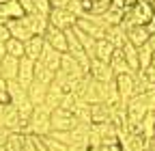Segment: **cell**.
<instances>
[{"instance_id":"1","label":"cell","mask_w":155,"mask_h":151,"mask_svg":"<svg viewBox=\"0 0 155 151\" xmlns=\"http://www.w3.org/2000/svg\"><path fill=\"white\" fill-rule=\"evenodd\" d=\"M50 117H52V110H50L45 104L35 106L32 115H30V119H28V125H26V129H24V134L39 136V138L48 136L50 132H52V127H50Z\"/></svg>"},{"instance_id":"2","label":"cell","mask_w":155,"mask_h":151,"mask_svg":"<svg viewBox=\"0 0 155 151\" xmlns=\"http://www.w3.org/2000/svg\"><path fill=\"white\" fill-rule=\"evenodd\" d=\"M75 26L80 28L82 32H86L88 37H93L95 41L99 39H106V30H108V24L101 15H93V13H86L84 17L75 22Z\"/></svg>"},{"instance_id":"3","label":"cell","mask_w":155,"mask_h":151,"mask_svg":"<svg viewBox=\"0 0 155 151\" xmlns=\"http://www.w3.org/2000/svg\"><path fill=\"white\" fill-rule=\"evenodd\" d=\"M0 125L9 132H22L26 129V123L19 119V112L13 104H0Z\"/></svg>"},{"instance_id":"4","label":"cell","mask_w":155,"mask_h":151,"mask_svg":"<svg viewBox=\"0 0 155 151\" xmlns=\"http://www.w3.org/2000/svg\"><path fill=\"white\" fill-rule=\"evenodd\" d=\"M78 119L73 117V112L63 110V108H54L52 117H50V127L52 132H71L73 127H78Z\"/></svg>"},{"instance_id":"5","label":"cell","mask_w":155,"mask_h":151,"mask_svg":"<svg viewBox=\"0 0 155 151\" xmlns=\"http://www.w3.org/2000/svg\"><path fill=\"white\" fill-rule=\"evenodd\" d=\"M61 71L67 76L69 80H73V82H80L84 76H86V71L80 67V63H78L71 54H67V52L61 56Z\"/></svg>"},{"instance_id":"6","label":"cell","mask_w":155,"mask_h":151,"mask_svg":"<svg viewBox=\"0 0 155 151\" xmlns=\"http://www.w3.org/2000/svg\"><path fill=\"white\" fill-rule=\"evenodd\" d=\"M116 91H119V97L123 104H127L134 95H136V82H134V73H121L114 78Z\"/></svg>"},{"instance_id":"7","label":"cell","mask_w":155,"mask_h":151,"mask_svg":"<svg viewBox=\"0 0 155 151\" xmlns=\"http://www.w3.org/2000/svg\"><path fill=\"white\" fill-rule=\"evenodd\" d=\"M48 22L56 28H61V30H67V28H73L75 22H78V17H73L67 9H52L50 15H48Z\"/></svg>"},{"instance_id":"8","label":"cell","mask_w":155,"mask_h":151,"mask_svg":"<svg viewBox=\"0 0 155 151\" xmlns=\"http://www.w3.org/2000/svg\"><path fill=\"white\" fill-rule=\"evenodd\" d=\"M43 39H45V43L52 45L56 52H61V54L67 52V37H65V30H61V28H56V26L50 24L48 30H45V35H43Z\"/></svg>"},{"instance_id":"9","label":"cell","mask_w":155,"mask_h":151,"mask_svg":"<svg viewBox=\"0 0 155 151\" xmlns=\"http://www.w3.org/2000/svg\"><path fill=\"white\" fill-rule=\"evenodd\" d=\"M88 76H91L93 80H97V82H112V80L116 78L114 71L110 69V65H108V63H101V61H97V59L91 61Z\"/></svg>"},{"instance_id":"10","label":"cell","mask_w":155,"mask_h":151,"mask_svg":"<svg viewBox=\"0 0 155 151\" xmlns=\"http://www.w3.org/2000/svg\"><path fill=\"white\" fill-rule=\"evenodd\" d=\"M22 20H24V24L28 26V30H30L35 37H43V35H45V30H48V26H50L48 17L37 15V13H26Z\"/></svg>"},{"instance_id":"11","label":"cell","mask_w":155,"mask_h":151,"mask_svg":"<svg viewBox=\"0 0 155 151\" xmlns=\"http://www.w3.org/2000/svg\"><path fill=\"white\" fill-rule=\"evenodd\" d=\"M35 80V61L26 59V56H22L19 59V71H17V82L19 86L28 89V84Z\"/></svg>"},{"instance_id":"12","label":"cell","mask_w":155,"mask_h":151,"mask_svg":"<svg viewBox=\"0 0 155 151\" xmlns=\"http://www.w3.org/2000/svg\"><path fill=\"white\" fill-rule=\"evenodd\" d=\"M61 56H63L61 52H56L52 45H48V43H45V45H43L41 56H39V63H43L50 71H54V73H56L58 69H61Z\"/></svg>"},{"instance_id":"13","label":"cell","mask_w":155,"mask_h":151,"mask_svg":"<svg viewBox=\"0 0 155 151\" xmlns=\"http://www.w3.org/2000/svg\"><path fill=\"white\" fill-rule=\"evenodd\" d=\"M17 71H19V59H13V56H2L0 59V76L11 82V80H17Z\"/></svg>"},{"instance_id":"14","label":"cell","mask_w":155,"mask_h":151,"mask_svg":"<svg viewBox=\"0 0 155 151\" xmlns=\"http://www.w3.org/2000/svg\"><path fill=\"white\" fill-rule=\"evenodd\" d=\"M7 28H9V35L13 37V39L22 41V43H26L30 37H35V35L28 30V26L24 24V20H9V22H7Z\"/></svg>"},{"instance_id":"15","label":"cell","mask_w":155,"mask_h":151,"mask_svg":"<svg viewBox=\"0 0 155 151\" xmlns=\"http://www.w3.org/2000/svg\"><path fill=\"white\" fill-rule=\"evenodd\" d=\"M26 95H28V99H30L32 106H41V104H45L48 86L41 84V82H37V80H32V82L28 84V89H26Z\"/></svg>"},{"instance_id":"16","label":"cell","mask_w":155,"mask_h":151,"mask_svg":"<svg viewBox=\"0 0 155 151\" xmlns=\"http://www.w3.org/2000/svg\"><path fill=\"white\" fill-rule=\"evenodd\" d=\"M91 121L93 123H112V106L99 102L91 106Z\"/></svg>"},{"instance_id":"17","label":"cell","mask_w":155,"mask_h":151,"mask_svg":"<svg viewBox=\"0 0 155 151\" xmlns=\"http://www.w3.org/2000/svg\"><path fill=\"white\" fill-rule=\"evenodd\" d=\"M43 45H45L43 37H30V39L24 43V56L37 63L39 56H41V52H43Z\"/></svg>"},{"instance_id":"18","label":"cell","mask_w":155,"mask_h":151,"mask_svg":"<svg viewBox=\"0 0 155 151\" xmlns=\"http://www.w3.org/2000/svg\"><path fill=\"white\" fill-rule=\"evenodd\" d=\"M149 39H151V35L147 32L144 26H129V28H127V41H129L131 45L140 48V45L149 43Z\"/></svg>"},{"instance_id":"19","label":"cell","mask_w":155,"mask_h":151,"mask_svg":"<svg viewBox=\"0 0 155 151\" xmlns=\"http://www.w3.org/2000/svg\"><path fill=\"white\" fill-rule=\"evenodd\" d=\"M106 39L114 45V48H123L127 43V30L119 24V26H108L106 30Z\"/></svg>"},{"instance_id":"20","label":"cell","mask_w":155,"mask_h":151,"mask_svg":"<svg viewBox=\"0 0 155 151\" xmlns=\"http://www.w3.org/2000/svg\"><path fill=\"white\" fill-rule=\"evenodd\" d=\"M110 69L114 71V76H121V73H131L129 65L125 63V56H123V50L121 48H116L114 54H112V59H110Z\"/></svg>"},{"instance_id":"21","label":"cell","mask_w":155,"mask_h":151,"mask_svg":"<svg viewBox=\"0 0 155 151\" xmlns=\"http://www.w3.org/2000/svg\"><path fill=\"white\" fill-rule=\"evenodd\" d=\"M73 35H75V39L80 41V45H82V50L88 54V59L93 61L95 59V45H97V41L93 39V37H88L86 32H82L78 26H73Z\"/></svg>"},{"instance_id":"22","label":"cell","mask_w":155,"mask_h":151,"mask_svg":"<svg viewBox=\"0 0 155 151\" xmlns=\"http://www.w3.org/2000/svg\"><path fill=\"white\" fill-rule=\"evenodd\" d=\"M114 50H116V48H114L108 39H99V41H97V45H95V59L101 61V63H110Z\"/></svg>"},{"instance_id":"23","label":"cell","mask_w":155,"mask_h":151,"mask_svg":"<svg viewBox=\"0 0 155 151\" xmlns=\"http://www.w3.org/2000/svg\"><path fill=\"white\" fill-rule=\"evenodd\" d=\"M63 95H65V91L58 86L56 82H52L50 86H48V95H45V106L50 108V110H54V108H58L61 106V99H63Z\"/></svg>"},{"instance_id":"24","label":"cell","mask_w":155,"mask_h":151,"mask_svg":"<svg viewBox=\"0 0 155 151\" xmlns=\"http://www.w3.org/2000/svg\"><path fill=\"white\" fill-rule=\"evenodd\" d=\"M123 50V56H125V63L129 65V69H131V73H136V71H140V65H138V48L136 45H131L129 41L121 48Z\"/></svg>"},{"instance_id":"25","label":"cell","mask_w":155,"mask_h":151,"mask_svg":"<svg viewBox=\"0 0 155 151\" xmlns=\"http://www.w3.org/2000/svg\"><path fill=\"white\" fill-rule=\"evenodd\" d=\"M35 80L37 82H41V84H45V86H50L52 82H54V71H50L43 63H35Z\"/></svg>"},{"instance_id":"26","label":"cell","mask_w":155,"mask_h":151,"mask_svg":"<svg viewBox=\"0 0 155 151\" xmlns=\"http://www.w3.org/2000/svg\"><path fill=\"white\" fill-rule=\"evenodd\" d=\"M73 117L78 119V123H82V125H91V106L86 102H78L75 108H73Z\"/></svg>"},{"instance_id":"27","label":"cell","mask_w":155,"mask_h":151,"mask_svg":"<svg viewBox=\"0 0 155 151\" xmlns=\"http://www.w3.org/2000/svg\"><path fill=\"white\" fill-rule=\"evenodd\" d=\"M24 138H26V134H22V132H11L5 147H2V151H22Z\"/></svg>"},{"instance_id":"28","label":"cell","mask_w":155,"mask_h":151,"mask_svg":"<svg viewBox=\"0 0 155 151\" xmlns=\"http://www.w3.org/2000/svg\"><path fill=\"white\" fill-rule=\"evenodd\" d=\"M151 59H153V48L151 43H144L138 48V65H140V71H147L151 67Z\"/></svg>"},{"instance_id":"29","label":"cell","mask_w":155,"mask_h":151,"mask_svg":"<svg viewBox=\"0 0 155 151\" xmlns=\"http://www.w3.org/2000/svg\"><path fill=\"white\" fill-rule=\"evenodd\" d=\"M5 48H7V54L13 56V59H22V56H24V43L13 39V37L5 41Z\"/></svg>"},{"instance_id":"30","label":"cell","mask_w":155,"mask_h":151,"mask_svg":"<svg viewBox=\"0 0 155 151\" xmlns=\"http://www.w3.org/2000/svg\"><path fill=\"white\" fill-rule=\"evenodd\" d=\"M50 11H52L50 0H32V13L48 17V15H50Z\"/></svg>"},{"instance_id":"31","label":"cell","mask_w":155,"mask_h":151,"mask_svg":"<svg viewBox=\"0 0 155 151\" xmlns=\"http://www.w3.org/2000/svg\"><path fill=\"white\" fill-rule=\"evenodd\" d=\"M78 102H80V99H78V95H75V93H65V95H63V99H61V106H58V108L73 112V108H75V104H78Z\"/></svg>"},{"instance_id":"32","label":"cell","mask_w":155,"mask_h":151,"mask_svg":"<svg viewBox=\"0 0 155 151\" xmlns=\"http://www.w3.org/2000/svg\"><path fill=\"white\" fill-rule=\"evenodd\" d=\"M43 140V145L48 147V151H71L67 145H63V143H58V140H54L52 136H43L41 138Z\"/></svg>"},{"instance_id":"33","label":"cell","mask_w":155,"mask_h":151,"mask_svg":"<svg viewBox=\"0 0 155 151\" xmlns=\"http://www.w3.org/2000/svg\"><path fill=\"white\" fill-rule=\"evenodd\" d=\"M48 136H52L54 140H58V143H63V145H71V132H50Z\"/></svg>"},{"instance_id":"34","label":"cell","mask_w":155,"mask_h":151,"mask_svg":"<svg viewBox=\"0 0 155 151\" xmlns=\"http://www.w3.org/2000/svg\"><path fill=\"white\" fill-rule=\"evenodd\" d=\"M69 2H71V0H50L52 9H67V7H69Z\"/></svg>"},{"instance_id":"35","label":"cell","mask_w":155,"mask_h":151,"mask_svg":"<svg viewBox=\"0 0 155 151\" xmlns=\"http://www.w3.org/2000/svg\"><path fill=\"white\" fill-rule=\"evenodd\" d=\"M7 39H11L9 28H7V22H0V41H7Z\"/></svg>"},{"instance_id":"36","label":"cell","mask_w":155,"mask_h":151,"mask_svg":"<svg viewBox=\"0 0 155 151\" xmlns=\"http://www.w3.org/2000/svg\"><path fill=\"white\" fill-rule=\"evenodd\" d=\"M9 134H11V132H9L7 127H2V125H0V151H2V147H5V143H7Z\"/></svg>"},{"instance_id":"37","label":"cell","mask_w":155,"mask_h":151,"mask_svg":"<svg viewBox=\"0 0 155 151\" xmlns=\"http://www.w3.org/2000/svg\"><path fill=\"white\" fill-rule=\"evenodd\" d=\"M144 28H147V32H149V35H155V15H153L151 20L144 24Z\"/></svg>"},{"instance_id":"38","label":"cell","mask_w":155,"mask_h":151,"mask_svg":"<svg viewBox=\"0 0 155 151\" xmlns=\"http://www.w3.org/2000/svg\"><path fill=\"white\" fill-rule=\"evenodd\" d=\"M0 104H11V97H9V91H0Z\"/></svg>"},{"instance_id":"39","label":"cell","mask_w":155,"mask_h":151,"mask_svg":"<svg viewBox=\"0 0 155 151\" xmlns=\"http://www.w3.org/2000/svg\"><path fill=\"white\" fill-rule=\"evenodd\" d=\"M7 89V80L2 78V76H0V91H5Z\"/></svg>"},{"instance_id":"40","label":"cell","mask_w":155,"mask_h":151,"mask_svg":"<svg viewBox=\"0 0 155 151\" xmlns=\"http://www.w3.org/2000/svg\"><path fill=\"white\" fill-rule=\"evenodd\" d=\"M149 43H151V48L155 50V35H151V39H149Z\"/></svg>"},{"instance_id":"41","label":"cell","mask_w":155,"mask_h":151,"mask_svg":"<svg viewBox=\"0 0 155 151\" xmlns=\"http://www.w3.org/2000/svg\"><path fill=\"white\" fill-rule=\"evenodd\" d=\"M151 67H155V50H153V59H151Z\"/></svg>"},{"instance_id":"42","label":"cell","mask_w":155,"mask_h":151,"mask_svg":"<svg viewBox=\"0 0 155 151\" xmlns=\"http://www.w3.org/2000/svg\"><path fill=\"white\" fill-rule=\"evenodd\" d=\"M142 2H149V5H151V2H153V0H142Z\"/></svg>"},{"instance_id":"43","label":"cell","mask_w":155,"mask_h":151,"mask_svg":"<svg viewBox=\"0 0 155 151\" xmlns=\"http://www.w3.org/2000/svg\"><path fill=\"white\" fill-rule=\"evenodd\" d=\"M0 59H2V56H0Z\"/></svg>"}]
</instances>
